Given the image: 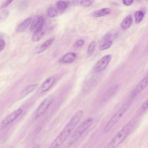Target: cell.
<instances>
[{
    "label": "cell",
    "mask_w": 148,
    "mask_h": 148,
    "mask_svg": "<svg viewBox=\"0 0 148 148\" xmlns=\"http://www.w3.org/2000/svg\"><path fill=\"white\" fill-rule=\"evenodd\" d=\"M83 113L84 111L80 110L74 114L64 129L53 141L50 148H58L65 142L80 120Z\"/></svg>",
    "instance_id": "6da1fadb"
},
{
    "label": "cell",
    "mask_w": 148,
    "mask_h": 148,
    "mask_svg": "<svg viewBox=\"0 0 148 148\" xmlns=\"http://www.w3.org/2000/svg\"><path fill=\"white\" fill-rule=\"evenodd\" d=\"M134 122L131 121L125 125L118 132L106 145L108 148H115L119 145L128 135L132 130Z\"/></svg>",
    "instance_id": "7a4b0ae2"
},
{
    "label": "cell",
    "mask_w": 148,
    "mask_h": 148,
    "mask_svg": "<svg viewBox=\"0 0 148 148\" xmlns=\"http://www.w3.org/2000/svg\"><path fill=\"white\" fill-rule=\"evenodd\" d=\"M131 103V101H128L125 103L111 118L104 127L103 132L106 133L116 124L128 109Z\"/></svg>",
    "instance_id": "3957f363"
},
{
    "label": "cell",
    "mask_w": 148,
    "mask_h": 148,
    "mask_svg": "<svg viewBox=\"0 0 148 148\" xmlns=\"http://www.w3.org/2000/svg\"><path fill=\"white\" fill-rule=\"evenodd\" d=\"M93 121L92 118L90 117L83 121L74 132L69 141L70 144L77 140L92 125Z\"/></svg>",
    "instance_id": "277c9868"
},
{
    "label": "cell",
    "mask_w": 148,
    "mask_h": 148,
    "mask_svg": "<svg viewBox=\"0 0 148 148\" xmlns=\"http://www.w3.org/2000/svg\"><path fill=\"white\" fill-rule=\"evenodd\" d=\"M54 100L55 97L52 95H49L44 99L37 109L36 116L39 117L44 114Z\"/></svg>",
    "instance_id": "5b68a950"
},
{
    "label": "cell",
    "mask_w": 148,
    "mask_h": 148,
    "mask_svg": "<svg viewBox=\"0 0 148 148\" xmlns=\"http://www.w3.org/2000/svg\"><path fill=\"white\" fill-rule=\"evenodd\" d=\"M112 58L110 54L103 56L96 63L93 68V70L96 72H99L104 70L107 66Z\"/></svg>",
    "instance_id": "8992f818"
},
{
    "label": "cell",
    "mask_w": 148,
    "mask_h": 148,
    "mask_svg": "<svg viewBox=\"0 0 148 148\" xmlns=\"http://www.w3.org/2000/svg\"><path fill=\"white\" fill-rule=\"evenodd\" d=\"M113 43V38L111 34L107 33L104 35L100 40L99 49L103 51L109 49Z\"/></svg>",
    "instance_id": "52a82bcc"
},
{
    "label": "cell",
    "mask_w": 148,
    "mask_h": 148,
    "mask_svg": "<svg viewBox=\"0 0 148 148\" xmlns=\"http://www.w3.org/2000/svg\"><path fill=\"white\" fill-rule=\"evenodd\" d=\"M148 84V76L147 75L132 90L130 94V97L133 98L136 97L147 86Z\"/></svg>",
    "instance_id": "ba28073f"
},
{
    "label": "cell",
    "mask_w": 148,
    "mask_h": 148,
    "mask_svg": "<svg viewBox=\"0 0 148 148\" xmlns=\"http://www.w3.org/2000/svg\"><path fill=\"white\" fill-rule=\"evenodd\" d=\"M44 19L42 16H36L34 18L30 26V30L31 31H35L42 28L44 26Z\"/></svg>",
    "instance_id": "9c48e42d"
},
{
    "label": "cell",
    "mask_w": 148,
    "mask_h": 148,
    "mask_svg": "<svg viewBox=\"0 0 148 148\" xmlns=\"http://www.w3.org/2000/svg\"><path fill=\"white\" fill-rule=\"evenodd\" d=\"M21 109H19L10 114L2 122V126L4 127L15 119L22 112Z\"/></svg>",
    "instance_id": "30bf717a"
},
{
    "label": "cell",
    "mask_w": 148,
    "mask_h": 148,
    "mask_svg": "<svg viewBox=\"0 0 148 148\" xmlns=\"http://www.w3.org/2000/svg\"><path fill=\"white\" fill-rule=\"evenodd\" d=\"M55 78L51 77L47 79L42 84L40 87V90L42 92L48 90L52 86L55 82Z\"/></svg>",
    "instance_id": "8fae6325"
},
{
    "label": "cell",
    "mask_w": 148,
    "mask_h": 148,
    "mask_svg": "<svg viewBox=\"0 0 148 148\" xmlns=\"http://www.w3.org/2000/svg\"><path fill=\"white\" fill-rule=\"evenodd\" d=\"M111 12V10L109 8H103L93 11L90 15L93 17H98L109 14Z\"/></svg>",
    "instance_id": "7c38bea8"
},
{
    "label": "cell",
    "mask_w": 148,
    "mask_h": 148,
    "mask_svg": "<svg viewBox=\"0 0 148 148\" xmlns=\"http://www.w3.org/2000/svg\"><path fill=\"white\" fill-rule=\"evenodd\" d=\"M119 86L118 84L114 85L109 88L104 95L103 100L104 101H108L115 93Z\"/></svg>",
    "instance_id": "4fadbf2b"
},
{
    "label": "cell",
    "mask_w": 148,
    "mask_h": 148,
    "mask_svg": "<svg viewBox=\"0 0 148 148\" xmlns=\"http://www.w3.org/2000/svg\"><path fill=\"white\" fill-rule=\"evenodd\" d=\"M32 20V18L29 17L25 19L19 24L17 27L16 31L20 33L24 31L28 27Z\"/></svg>",
    "instance_id": "5bb4252c"
},
{
    "label": "cell",
    "mask_w": 148,
    "mask_h": 148,
    "mask_svg": "<svg viewBox=\"0 0 148 148\" xmlns=\"http://www.w3.org/2000/svg\"><path fill=\"white\" fill-rule=\"evenodd\" d=\"M132 22V18L131 15L126 16L123 20L121 26L122 29L125 30L128 29L131 26Z\"/></svg>",
    "instance_id": "9a60e30c"
},
{
    "label": "cell",
    "mask_w": 148,
    "mask_h": 148,
    "mask_svg": "<svg viewBox=\"0 0 148 148\" xmlns=\"http://www.w3.org/2000/svg\"><path fill=\"white\" fill-rule=\"evenodd\" d=\"M69 5V2L63 0H59L57 1L56 5L57 10L60 12H64L68 8Z\"/></svg>",
    "instance_id": "2e32d148"
},
{
    "label": "cell",
    "mask_w": 148,
    "mask_h": 148,
    "mask_svg": "<svg viewBox=\"0 0 148 148\" xmlns=\"http://www.w3.org/2000/svg\"><path fill=\"white\" fill-rule=\"evenodd\" d=\"M46 32V30L43 28L36 30L35 31L32 37V40L34 42L39 41L44 36Z\"/></svg>",
    "instance_id": "e0dca14e"
},
{
    "label": "cell",
    "mask_w": 148,
    "mask_h": 148,
    "mask_svg": "<svg viewBox=\"0 0 148 148\" xmlns=\"http://www.w3.org/2000/svg\"><path fill=\"white\" fill-rule=\"evenodd\" d=\"M145 12L146 9L143 8L135 12L134 16L136 23H139L141 21Z\"/></svg>",
    "instance_id": "ac0fdd59"
},
{
    "label": "cell",
    "mask_w": 148,
    "mask_h": 148,
    "mask_svg": "<svg viewBox=\"0 0 148 148\" xmlns=\"http://www.w3.org/2000/svg\"><path fill=\"white\" fill-rule=\"evenodd\" d=\"M76 58L75 54L73 53H67L61 58V61L64 63H68L73 61Z\"/></svg>",
    "instance_id": "d6986e66"
},
{
    "label": "cell",
    "mask_w": 148,
    "mask_h": 148,
    "mask_svg": "<svg viewBox=\"0 0 148 148\" xmlns=\"http://www.w3.org/2000/svg\"><path fill=\"white\" fill-rule=\"evenodd\" d=\"M54 39L53 38H51L44 42L40 47L37 53H39L44 51L52 44Z\"/></svg>",
    "instance_id": "ffe728a7"
},
{
    "label": "cell",
    "mask_w": 148,
    "mask_h": 148,
    "mask_svg": "<svg viewBox=\"0 0 148 148\" xmlns=\"http://www.w3.org/2000/svg\"><path fill=\"white\" fill-rule=\"evenodd\" d=\"M58 14V11L57 9L53 6L49 7L47 12V16L50 18H53L56 16Z\"/></svg>",
    "instance_id": "44dd1931"
},
{
    "label": "cell",
    "mask_w": 148,
    "mask_h": 148,
    "mask_svg": "<svg viewBox=\"0 0 148 148\" xmlns=\"http://www.w3.org/2000/svg\"><path fill=\"white\" fill-rule=\"evenodd\" d=\"M94 1V0H76L77 4L84 7L90 5L93 3Z\"/></svg>",
    "instance_id": "7402d4cb"
},
{
    "label": "cell",
    "mask_w": 148,
    "mask_h": 148,
    "mask_svg": "<svg viewBox=\"0 0 148 148\" xmlns=\"http://www.w3.org/2000/svg\"><path fill=\"white\" fill-rule=\"evenodd\" d=\"M37 84H35L27 86L22 91V95L23 96L26 95L34 90L37 87Z\"/></svg>",
    "instance_id": "603a6c76"
},
{
    "label": "cell",
    "mask_w": 148,
    "mask_h": 148,
    "mask_svg": "<svg viewBox=\"0 0 148 148\" xmlns=\"http://www.w3.org/2000/svg\"><path fill=\"white\" fill-rule=\"evenodd\" d=\"M148 100L147 99L141 106L138 111L139 114L140 115L145 112L148 109Z\"/></svg>",
    "instance_id": "cb8c5ba5"
},
{
    "label": "cell",
    "mask_w": 148,
    "mask_h": 148,
    "mask_svg": "<svg viewBox=\"0 0 148 148\" xmlns=\"http://www.w3.org/2000/svg\"><path fill=\"white\" fill-rule=\"evenodd\" d=\"M96 46L95 42L94 41L91 42L89 45L87 50L88 55H91L93 53Z\"/></svg>",
    "instance_id": "d4e9b609"
},
{
    "label": "cell",
    "mask_w": 148,
    "mask_h": 148,
    "mask_svg": "<svg viewBox=\"0 0 148 148\" xmlns=\"http://www.w3.org/2000/svg\"><path fill=\"white\" fill-rule=\"evenodd\" d=\"M14 0H5L0 7V9L4 8L9 5Z\"/></svg>",
    "instance_id": "484cf974"
},
{
    "label": "cell",
    "mask_w": 148,
    "mask_h": 148,
    "mask_svg": "<svg viewBox=\"0 0 148 148\" xmlns=\"http://www.w3.org/2000/svg\"><path fill=\"white\" fill-rule=\"evenodd\" d=\"M8 11L5 10L3 11L0 15V20H3L6 18L8 14Z\"/></svg>",
    "instance_id": "4316f807"
},
{
    "label": "cell",
    "mask_w": 148,
    "mask_h": 148,
    "mask_svg": "<svg viewBox=\"0 0 148 148\" xmlns=\"http://www.w3.org/2000/svg\"><path fill=\"white\" fill-rule=\"evenodd\" d=\"M5 43L3 40L0 39V52L4 49L5 46Z\"/></svg>",
    "instance_id": "83f0119b"
},
{
    "label": "cell",
    "mask_w": 148,
    "mask_h": 148,
    "mask_svg": "<svg viewBox=\"0 0 148 148\" xmlns=\"http://www.w3.org/2000/svg\"><path fill=\"white\" fill-rule=\"evenodd\" d=\"M134 0H123V4L126 6L130 5L133 2Z\"/></svg>",
    "instance_id": "f1b7e54d"
},
{
    "label": "cell",
    "mask_w": 148,
    "mask_h": 148,
    "mask_svg": "<svg viewBox=\"0 0 148 148\" xmlns=\"http://www.w3.org/2000/svg\"><path fill=\"white\" fill-rule=\"evenodd\" d=\"M84 41L82 39L77 40L75 42L76 45L78 46L81 47L82 46L84 43Z\"/></svg>",
    "instance_id": "f546056e"
},
{
    "label": "cell",
    "mask_w": 148,
    "mask_h": 148,
    "mask_svg": "<svg viewBox=\"0 0 148 148\" xmlns=\"http://www.w3.org/2000/svg\"><path fill=\"white\" fill-rule=\"evenodd\" d=\"M4 36L3 34L1 33H0V39H2Z\"/></svg>",
    "instance_id": "4dcf8cb0"
}]
</instances>
